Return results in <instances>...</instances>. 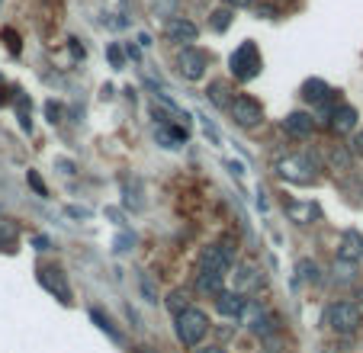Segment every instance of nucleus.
Returning a JSON list of instances; mask_svg holds the SVG:
<instances>
[{
    "label": "nucleus",
    "instance_id": "18",
    "mask_svg": "<svg viewBox=\"0 0 363 353\" xmlns=\"http://www.w3.org/2000/svg\"><path fill=\"white\" fill-rule=\"evenodd\" d=\"M222 279H225V276H219V273L199 270L196 273V289L206 292V296H219V292H222Z\"/></svg>",
    "mask_w": 363,
    "mask_h": 353
},
{
    "label": "nucleus",
    "instance_id": "2",
    "mask_svg": "<svg viewBox=\"0 0 363 353\" xmlns=\"http://www.w3.org/2000/svg\"><path fill=\"white\" fill-rule=\"evenodd\" d=\"M206 331H209L206 312H199V308H184V312L177 315V337L184 347H199V340L206 337Z\"/></svg>",
    "mask_w": 363,
    "mask_h": 353
},
{
    "label": "nucleus",
    "instance_id": "31",
    "mask_svg": "<svg viewBox=\"0 0 363 353\" xmlns=\"http://www.w3.org/2000/svg\"><path fill=\"white\" fill-rule=\"evenodd\" d=\"M45 116H48V123L55 125V123H62V106H58V103H52L48 100L45 103Z\"/></svg>",
    "mask_w": 363,
    "mask_h": 353
},
{
    "label": "nucleus",
    "instance_id": "35",
    "mask_svg": "<svg viewBox=\"0 0 363 353\" xmlns=\"http://www.w3.org/2000/svg\"><path fill=\"white\" fill-rule=\"evenodd\" d=\"M68 215H71V218H87L90 209H81V206H68Z\"/></svg>",
    "mask_w": 363,
    "mask_h": 353
},
{
    "label": "nucleus",
    "instance_id": "24",
    "mask_svg": "<svg viewBox=\"0 0 363 353\" xmlns=\"http://www.w3.org/2000/svg\"><path fill=\"white\" fill-rule=\"evenodd\" d=\"M209 23H213V29H216V33H225V29L232 26V10H225V7H222V10H216V13H213V20H209Z\"/></svg>",
    "mask_w": 363,
    "mask_h": 353
},
{
    "label": "nucleus",
    "instance_id": "3",
    "mask_svg": "<svg viewBox=\"0 0 363 353\" xmlns=\"http://www.w3.org/2000/svg\"><path fill=\"white\" fill-rule=\"evenodd\" d=\"M325 325L335 334H354L357 327L363 325V315H360V308L350 306V302H335V306L325 308Z\"/></svg>",
    "mask_w": 363,
    "mask_h": 353
},
{
    "label": "nucleus",
    "instance_id": "15",
    "mask_svg": "<svg viewBox=\"0 0 363 353\" xmlns=\"http://www.w3.org/2000/svg\"><path fill=\"white\" fill-rule=\"evenodd\" d=\"M286 215L293 218L296 225H312L318 218V206L315 203H289L286 206Z\"/></svg>",
    "mask_w": 363,
    "mask_h": 353
},
{
    "label": "nucleus",
    "instance_id": "30",
    "mask_svg": "<svg viewBox=\"0 0 363 353\" xmlns=\"http://www.w3.org/2000/svg\"><path fill=\"white\" fill-rule=\"evenodd\" d=\"M331 164L335 167H341V170H347V164H350V155L344 148H337V151H331Z\"/></svg>",
    "mask_w": 363,
    "mask_h": 353
},
{
    "label": "nucleus",
    "instance_id": "13",
    "mask_svg": "<svg viewBox=\"0 0 363 353\" xmlns=\"http://www.w3.org/2000/svg\"><path fill=\"white\" fill-rule=\"evenodd\" d=\"M196 35H199L196 23L184 20V16H177V20L167 23V39L171 42H196Z\"/></svg>",
    "mask_w": 363,
    "mask_h": 353
},
{
    "label": "nucleus",
    "instance_id": "29",
    "mask_svg": "<svg viewBox=\"0 0 363 353\" xmlns=\"http://www.w3.org/2000/svg\"><path fill=\"white\" fill-rule=\"evenodd\" d=\"M257 283V270H254V267H245V270H241V289L238 292H245L247 286H254Z\"/></svg>",
    "mask_w": 363,
    "mask_h": 353
},
{
    "label": "nucleus",
    "instance_id": "26",
    "mask_svg": "<svg viewBox=\"0 0 363 353\" xmlns=\"http://www.w3.org/2000/svg\"><path fill=\"white\" fill-rule=\"evenodd\" d=\"M26 184H29V186H33V190H35V196H42V199H45V196H48L45 184H42V176H39V174H35V170H26Z\"/></svg>",
    "mask_w": 363,
    "mask_h": 353
},
{
    "label": "nucleus",
    "instance_id": "23",
    "mask_svg": "<svg viewBox=\"0 0 363 353\" xmlns=\"http://www.w3.org/2000/svg\"><path fill=\"white\" fill-rule=\"evenodd\" d=\"M296 273H299V283H315L318 279V267L312 260H299L296 264Z\"/></svg>",
    "mask_w": 363,
    "mask_h": 353
},
{
    "label": "nucleus",
    "instance_id": "5",
    "mask_svg": "<svg viewBox=\"0 0 363 353\" xmlns=\"http://www.w3.org/2000/svg\"><path fill=\"white\" fill-rule=\"evenodd\" d=\"M228 113H232V123L241 125V129H254V125L264 123V106L247 94L235 96V100L228 103Z\"/></svg>",
    "mask_w": 363,
    "mask_h": 353
},
{
    "label": "nucleus",
    "instance_id": "9",
    "mask_svg": "<svg viewBox=\"0 0 363 353\" xmlns=\"http://www.w3.org/2000/svg\"><path fill=\"white\" fill-rule=\"evenodd\" d=\"M337 257L344 260V264H354V260L363 257V235L357 228H347L341 235V245H337Z\"/></svg>",
    "mask_w": 363,
    "mask_h": 353
},
{
    "label": "nucleus",
    "instance_id": "6",
    "mask_svg": "<svg viewBox=\"0 0 363 353\" xmlns=\"http://www.w3.org/2000/svg\"><path fill=\"white\" fill-rule=\"evenodd\" d=\"M39 283L45 292H52L62 306H71V286L62 267H39Z\"/></svg>",
    "mask_w": 363,
    "mask_h": 353
},
{
    "label": "nucleus",
    "instance_id": "8",
    "mask_svg": "<svg viewBox=\"0 0 363 353\" xmlns=\"http://www.w3.org/2000/svg\"><path fill=\"white\" fill-rule=\"evenodd\" d=\"M180 74L186 77V81H199V77L206 74V68H209V55L199 52V48L186 45L184 52H180Z\"/></svg>",
    "mask_w": 363,
    "mask_h": 353
},
{
    "label": "nucleus",
    "instance_id": "20",
    "mask_svg": "<svg viewBox=\"0 0 363 353\" xmlns=\"http://www.w3.org/2000/svg\"><path fill=\"white\" fill-rule=\"evenodd\" d=\"M90 318H94V325H96V327H100V331H103V334H106V337H110V340H113V344H123V334H119V331H116V327H113V325H110V318H106V315H103V312H100V308H90Z\"/></svg>",
    "mask_w": 363,
    "mask_h": 353
},
{
    "label": "nucleus",
    "instance_id": "38",
    "mask_svg": "<svg viewBox=\"0 0 363 353\" xmlns=\"http://www.w3.org/2000/svg\"><path fill=\"white\" fill-rule=\"evenodd\" d=\"M129 245H132V238L129 235H123V238L116 241V251H129Z\"/></svg>",
    "mask_w": 363,
    "mask_h": 353
},
{
    "label": "nucleus",
    "instance_id": "1",
    "mask_svg": "<svg viewBox=\"0 0 363 353\" xmlns=\"http://www.w3.org/2000/svg\"><path fill=\"white\" fill-rule=\"evenodd\" d=\"M261 68H264V62H261V52H257L254 42H241V45L228 55V71H232L235 81H241V84L254 81V77L261 74Z\"/></svg>",
    "mask_w": 363,
    "mask_h": 353
},
{
    "label": "nucleus",
    "instance_id": "12",
    "mask_svg": "<svg viewBox=\"0 0 363 353\" xmlns=\"http://www.w3.org/2000/svg\"><path fill=\"white\" fill-rule=\"evenodd\" d=\"M216 308H219V315H225V318H238V315L245 312V296L222 289L219 296H216Z\"/></svg>",
    "mask_w": 363,
    "mask_h": 353
},
{
    "label": "nucleus",
    "instance_id": "33",
    "mask_svg": "<svg viewBox=\"0 0 363 353\" xmlns=\"http://www.w3.org/2000/svg\"><path fill=\"white\" fill-rule=\"evenodd\" d=\"M199 119H203V116H199ZM203 129H206V138H213V145H219L222 138H219V129H216L213 123H209V119H203Z\"/></svg>",
    "mask_w": 363,
    "mask_h": 353
},
{
    "label": "nucleus",
    "instance_id": "40",
    "mask_svg": "<svg viewBox=\"0 0 363 353\" xmlns=\"http://www.w3.org/2000/svg\"><path fill=\"white\" fill-rule=\"evenodd\" d=\"M354 151H357V155H363V132L354 138Z\"/></svg>",
    "mask_w": 363,
    "mask_h": 353
},
{
    "label": "nucleus",
    "instance_id": "21",
    "mask_svg": "<svg viewBox=\"0 0 363 353\" xmlns=\"http://www.w3.org/2000/svg\"><path fill=\"white\" fill-rule=\"evenodd\" d=\"M16 116H20V125L26 132H33V103H29V96H23V94H16Z\"/></svg>",
    "mask_w": 363,
    "mask_h": 353
},
{
    "label": "nucleus",
    "instance_id": "25",
    "mask_svg": "<svg viewBox=\"0 0 363 353\" xmlns=\"http://www.w3.org/2000/svg\"><path fill=\"white\" fill-rule=\"evenodd\" d=\"M167 308H171L174 315H180L186 308V292H180V289H174L171 292V299H167Z\"/></svg>",
    "mask_w": 363,
    "mask_h": 353
},
{
    "label": "nucleus",
    "instance_id": "42",
    "mask_svg": "<svg viewBox=\"0 0 363 353\" xmlns=\"http://www.w3.org/2000/svg\"><path fill=\"white\" fill-rule=\"evenodd\" d=\"M228 7H247V4H251V0H225Z\"/></svg>",
    "mask_w": 363,
    "mask_h": 353
},
{
    "label": "nucleus",
    "instance_id": "17",
    "mask_svg": "<svg viewBox=\"0 0 363 353\" xmlns=\"http://www.w3.org/2000/svg\"><path fill=\"white\" fill-rule=\"evenodd\" d=\"M16 241H20V225L0 215V251H13Z\"/></svg>",
    "mask_w": 363,
    "mask_h": 353
},
{
    "label": "nucleus",
    "instance_id": "28",
    "mask_svg": "<svg viewBox=\"0 0 363 353\" xmlns=\"http://www.w3.org/2000/svg\"><path fill=\"white\" fill-rule=\"evenodd\" d=\"M16 100V90L10 87V84H4V77H0V106H7V103Z\"/></svg>",
    "mask_w": 363,
    "mask_h": 353
},
{
    "label": "nucleus",
    "instance_id": "36",
    "mask_svg": "<svg viewBox=\"0 0 363 353\" xmlns=\"http://www.w3.org/2000/svg\"><path fill=\"white\" fill-rule=\"evenodd\" d=\"M33 245H35V247H39V251H48V247H52V241H48V238H45V235H39V238H35V241H33Z\"/></svg>",
    "mask_w": 363,
    "mask_h": 353
},
{
    "label": "nucleus",
    "instance_id": "37",
    "mask_svg": "<svg viewBox=\"0 0 363 353\" xmlns=\"http://www.w3.org/2000/svg\"><path fill=\"white\" fill-rule=\"evenodd\" d=\"M71 55H74V58H84V45L77 39H71Z\"/></svg>",
    "mask_w": 363,
    "mask_h": 353
},
{
    "label": "nucleus",
    "instance_id": "32",
    "mask_svg": "<svg viewBox=\"0 0 363 353\" xmlns=\"http://www.w3.org/2000/svg\"><path fill=\"white\" fill-rule=\"evenodd\" d=\"M0 35H4V39H7L10 52H13V55H20V35H16L13 29H4V33H0Z\"/></svg>",
    "mask_w": 363,
    "mask_h": 353
},
{
    "label": "nucleus",
    "instance_id": "4",
    "mask_svg": "<svg viewBox=\"0 0 363 353\" xmlns=\"http://www.w3.org/2000/svg\"><path fill=\"white\" fill-rule=\"evenodd\" d=\"M277 174H280L283 180H289V184H299V186L315 184V164H312L308 155L283 157V161L277 164Z\"/></svg>",
    "mask_w": 363,
    "mask_h": 353
},
{
    "label": "nucleus",
    "instance_id": "11",
    "mask_svg": "<svg viewBox=\"0 0 363 353\" xmlns=\"http://www.w3.org/2000/svg\"><path fill=\"white\" fill-rule=\"evenodd\" d=\"M283 129L289 132V135H296V138H306V135H312V129H315V119L308 113H289L286 119H283Z\"/></svg>",
    "mask_w": 363,
    "mask_h": 353
},
{
    "label": "nucleus",
    "instance_id": "22",
    "mask_svg": "<svg viewBox=\"0 0 363 353\" xmlns=\"http://www.w3.org/2000/svg\"><path fill=\"white\" fill-rule=\"evenodd\" d=\"M206 94H209V100H213L216 103V106H228V103H232V100H228V84L225 81H216V84H209V90H206Z\"/></svg>",
    "mask_w": 363,
    "mask_h": 353
},
{
    "label": "nucleus",
    "instance_id": "39",
    "mask_svg": "<svg viewBox=\"0 0 363 353\" xmlns=\"http://www.w3.org/2000/svg\"><path fill=\"white\" fill-rule=\"evenodd\" d=\"M193 353H225L222 347H193Z\"/></svg>",
    "mask_w": 363,
    "mask_h": 353
},
{
    "label": "nucleus",
    "instance_id": "16",
    "mask_svg": "<svg viewBox=\"0 0 363 353\" xmlns=\"http://www.w3.org/2000/svg\"><path fill=\"white\" fill-rule=\"evenodd\" d=\"M158 142L164 145V148H180V145L186 142V129H180V125L164 123V125L158 129Z\"/></svg>",
    "mask_w": 363,
    "mask_h": 353
},
{
    "label": "nucleus",
    "instance_id": "14",
    "mask_svg": "<svg viewBox=\"0 0 363 353\" xmlns=\"http://www.w3.org/2000/svg\"><path fill=\"white\" fill-rule=\"evenodd\" d=\"M331 94H335V90H331L328 84L322 81V77H312V81H306V84H302V96H306L308 103H315V106H322V103H328V100H331Z\"/></svg>",
    "mask_w": 363,
    "mask_h": 353
},
{
    "label": "nucleus",
    "instance_id": "34",
    "mask_svg": "<svg viewBox=\"0 0 363 353\" xmlns=\"http://www.w3.org/2000/svg\"><path fill=\"white\" fill-rule=\"evenodd\" d=\"M110 62H113V68H123V52H119V45H110Z\"/></svg>",
    "mask_w": 363,
    "mask_h": 353
},
{
    "label": "nucleus",
    "instance_id": "10",
    "mask_svg": "<svg viewBox=\"0 0 363 353\" xmlns=\"http://www.w3.org/2000/svg\"><path fill=\"white\" fill-rule=\"evenodd\" d=\"M328 125L337 132V135H344V132H354L357 129V109L350 106V103H341V106H337L335 113L328 116Z\"/></svg>",
    "mask_w": 363,
    "mask_h": 353
},
{
    "label": "nucleus",
    "instance_id": "19",
    "mask_svg": "<svg viewBox=\"0 0 363 353\" xmlns=\"http://www.w3.org/2000/svg\"><path fill=\"white\" fill-rule=\"evenodd\" d=\"M277 315H267V312H261V315H254V321H251V331L257 334V337H270V334H277Z\"/></svg>",
    "mask_w": 363,
    "mask_h": 353
},
{
    "label": "nucleus",
    "instance_id": "41",
    "mask_svg": "<svg viewBox=\"0 0 363 353\" xmlns=\"http://www.w3.org/2000/svg\"><path fill=\"white\" fill-rule=\"evenodd\" d=\"M228 170H232V174H245V167H241V164H235V161H228Z\"/></svg>",
    "mask_w": 363,
    "mask_h": 353
},
{
    "label": "nucleus",
    "instance_id": "7",
    "mask_svg": "<svg viewBox=\"0 0 363 353\" xmlns=\"http://www.w3.org/2000/svg\"><path fill=\"white\" fill-rule=\"evenodd\" d=\"M232 251H228L225 245H209L203 247V254H199V270H209V273H219V276H225L228 270H232Z\"/></svg>",
    "mask_w": 363,
    "mask_h": 353
},
{
    "label": "nucleus",
    "instance_id": "27",
    "mask_svg": "<svg viewBox=\"0 0 363 353\" xmlns=\"http://www.w3.org/2000/svg\"><path fill=\"white\" fill-rule=\"evenodd\" d=\"M142 292H145V299L148 302H158V292H155V283H151L148 273H142Z\"/></svg>",
    "mask_w": 363,
    "mask_h": 353
}]
</instances>
